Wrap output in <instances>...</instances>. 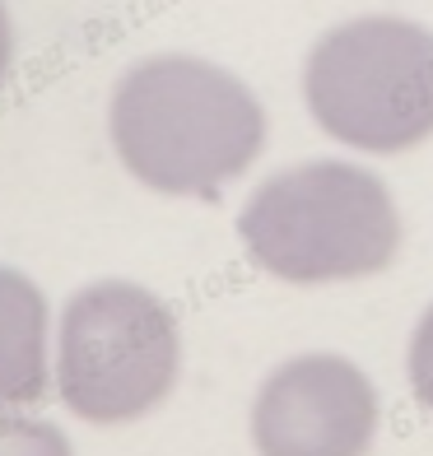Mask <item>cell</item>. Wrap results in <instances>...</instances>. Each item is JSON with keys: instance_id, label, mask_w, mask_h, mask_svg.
I'll return each mask as SVG.
<instances>
[{"instance_id": "cell-1", "label": "cell", "mask_w": 433, "mask_h": 456, "mask_svg": "<svg viewBox=\"0 0 433 456\" xmlns=\"http://www.w3.org/2000/svg\"><path fill=\"white\" fill-rule=\"evenodd\" d=\"M112 150L135 182L163 196H210L261 150V108L229 70L196 56L131 66L108 108Z\"/></svg>"}, {"instance_id": "cell-4", "label": "cell", "mask_w": 433, "mask_h": 456, "mask_svg": "<svg viewBox=\"0 0 433 456\" xmlns=\"http://www.w3.org/2000/svg\"><path fill=\"white\" fill-rule=\"evenodd\" d=\"M307 102L331 135L373 154L433 131V33L401 19H355L307 61Z\"/></svg>"}, {"instance_id": "cell-6", "label": "cell", "mask_w": 433, "mask_h": 456, "mask_svg": "<svg viewBox=\"0 0 433 456\" xmlns=\"http://www.w3.org/2000/svg\"><path fill=\"white\" fill-rule=\"evenodd\" d=\"M47 396V298L29 275L0 265V401Z\"/></svg>"}, {"instance_id": "cell-8", "label": "cell", "mask_w": 433, "mask_h": 456, "mask_svg": "<svg viewBox=\"0 0 433 456\" xmlns=\"http://www.w3.org/2000/svg\"><path fill=\"white\" fill-rule=\"evenodd\" d=\"M410 387L424 410H433V307L420 317L415 340H410Z\"/></svg>"}, {"instance_id": "cell-3", "label": "cell", "mask_w": 433, "mask_h": 456, "mask_svg": "<svg viewBox=\"0 0 433 456\" xmlns=\"http://www.w3.org/2000/svg\"><path fill=\"white\" fill-rule=\"evenodd\" d=\"M177 322L159 294L127 280L89 284L66 303L56 391L89 424H131L177 382Z\"/></svg>"}, {"instance_id": "cell-9", "label": "cell", "mask_w": 433, "mask_h": 456, "mask_svg": "<svg viewBox=\"0 0 433 456\" xmlns=\"http://www.w3.org/2000/svg\"><path fill=\"white\" fill-rule=\"evenodd\" d=\"M10 61H14V28H10L5 0H0V85H5V75H10Z\"/></svg>"}, {"instance_id": "cell-2", "label": "cell", "mask_w": 433, "mask_h": 456, "mask_svg": "<svg viewBox=\"0 0 433 456\" xmlns=\"http://www.w3.org/2000/svg\"><path fill=\"white\" fill-rule=\"evenodd\" d=\"M238 228L247 252L294 284L373 275L401 238L382 182L345 163H307L271 177L247 200Z\"/></svg>"}, {"instance_id": "cell-7", "label": "cell", "mask_w": 433, "mask_h": 456, "mask_svg": "<svg viewBox=\"0 0 433 456\" xmlns=\"http://www.w3.org/2000/svg\"><path fill=\"white\" fill-rule=\"evenodd\" d=\"M0 456H70L66 433L0 401Z\"/></svg>"}, {"instance_id": "cell-5", "label": "cell", "mask_w": 433, "mask_h": 456, "mask_svg": "<svg viewBox=\"0 0 433 456\" xmlns=\"http://www.w3.org/2000/svg\"><path fill=\"white\" fill-rule=\"evenodd\" d=\"M378 433V391L336 354L289 359L261 382L252 443L261 456H364Z\"/></svg>"}]
</instances>
